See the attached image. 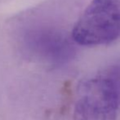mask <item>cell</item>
I'll list each match as a JSON object with an SVG mask.
<instances>
[{
	"label": "cell",
	"mask_w": 120,
	"mask_h": 120,
	"mask_svg": "<svg viewBox=\"0 0 120 120\" xmlns=\"http://www.w3.org/2000/svg\"><path fill=\"white\" fill-rule=\"evenodd\" d=\"M120 38V0H92L72 30V38L86 47L107 45Z\"/></svg>",
	"instance_id": "1"
},
{
	"label": "cell",
	"mask_w": 120,
	"mask_h": 120,
	"mask_svg": "<svg viewBox=\"0 0 120 120\" xmlns=\"http://www.w3.org/2000/svg\"><path fill=\"white\" fill-rule=\"evenodd\" d=\"M119 93L116 84L106 77L84 81L78 91L74 120H116Z\"/></svg>",
	"instance_id": "2"
}]
</instances>
